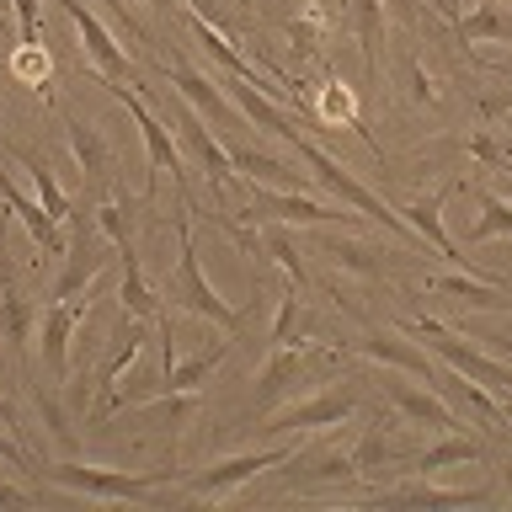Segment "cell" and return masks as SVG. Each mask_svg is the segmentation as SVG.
I'll return each instance as SVG.
<instances>
[{"label": "cell", "instance_id": "1", "mask_svg": "<svg viewBox=\"0 0 512 512\" xmlns=\"http://www.w3.org/2000/svg\"><path fill=\"white\" fill-rule=\"evenodd\" d=\"M38 475L59 491H75V496H91V502H144L155 486H166L171 470H102V464H75V459H59V464H38Z\"/></svg>", "mask_w": 512, "mask_h": 512}, {"label": "cell", "instance_id": "2", "mask_svg": "<svg viewBox=\"0 0 512 512\" xmlns=\"http://www.w3.org/2000/svg\"><path fill=\"white\" fill-rule=\"evenodd\" d=\"M176 240H182V256H176V278L166 283V294H160V299H171V310H187V315L214 320L219 331H240L246 310L224 304L214 288H208L203 267H198V246H192V224H187V219H176Z\"/></svg>", "mask_w": 512, "mask_h": 512}, {"label": "cell", "instance_id": "3", "mask_svg": "<svg viewBox=\"0 0 512 512\" xmlns=\"http://www.w3.org/2000/svg\"><path fill=\"white\" fill-rule=\"evenodd\" d=\"M342 368V352L326 347V342H288V347H272V358L262 368V390H256V416H267L278 400L304 379H320V374H336Z\"/></svg>", "mask_w": 512, "mask_h": 512}, {"label": "cell", "instance_id": "4", "mask_svg": "<svg viewBox=\"0 0 512 512\" xmlns=\"http://www.w3.org/2000/svg\"><path fill=\"white\" fill-rule=\"evenodd\" d=\"M294 150H299V160H304V166H310V171H315L320 182H326V187H331V192H336V198H342L347 208H358V214L379 219V224H390L395 235H406L411 246H422V235H416L411 224L395 214V208H384V203H379L374 192H368V187H363L358 176H352V171H347V166H342V160H336V155H326V150H320V144H310V139H294Z\"/></svg>", "mask_w": 512, "mask_h": 512}, {"label": "cell", "instance_id": "5", "mask_svg": "<svg viewBox=\"0 0 512 512\" xmlns=\"http://www.w3.org/2000/svg\"><path fill=\"white\" fill-rule=\"evenodd\" d=\"M422 342L438 352V358L454 368V374H464V379H475V384H486L491 395H502V400H512V368L507 363H496V358H486V352H475V347H464L454 331L443 326V320H432V315H422L411 326Z\"/></svg>", "mask_w": 512, "mask_h": 512}, {"label": "cell", "instance_id": "6", "mask_svg": "<svg viewBox=\"0 0 512 512\" xmlns=\"http://www.w3.org/2000/svg\"><path fill=\"white\" fill-rule=\"evenodd\" d=\"M107 230L96 219H86V208L75 214V235L64 240V267H59V278L54 288H48V299H75V294H86V288L102 278V267H107Z\"/></svg>", "mask_w": 512, "mask_h": 512}, {"label": "cell", "instance_id": "7", "mask_svg": "<svg viewBox=\"0 0 512 512\" xmlns=\"http://www.w3.org/2000/svg\"><path fill=\"white\" fill-rule=\"evenodd\" d=\"M64 11H70V22L80 32V48H86L91 70L102 75V86H134V64H128V54L118 48V38L107 32V22L96 16L86 0H59Z\"/></svg>", "mask_w": 512, "mask_h": 512}, {"label": "cell", "instance_id": "8", "mask_svg": "<svg viewBox=\"0 0 512 512\" xmlns=\"http://www.w3.org/2000/svg\"><path fill=\"white\" fill-rule=\"evenodd\" d=\"M358 384H347V390H320L310 400H299V406H288L272 416L267 432H278V438H294V432H315V427H342L352 411H358Z\"/></svg>", "mask_w": 512, "mask_h": 512}, {"label": "cell", "instance_id": "9", "mask_svg": "<svg viewBox=\"0 0 512 512\" xmlns=\"http://www.w3.org/2000/svg\"><path fill=\"white\" fill-rule=\"evenodd\" d=\"M299 448L294 443H278V448H256V454H235V459H219L214 470L192 475V496H230L235 486H246L251 475L262 470H278V464H288Z\"/></svg>", "mask_w": 512, "mask_h": 512}, {"label": "cell", "instance_id": "10", "mask_svg": "<svg viewBox=\"0 0 512 512\" xmlns=\"http://www.w3.org/2000/svg\"><path fill=\"white\" fill-rule=\"evenodd\" d=\"M118 102L128 107V118L139 123V134H144V155H150V182H144V198L155 192V182H160V171H171V176H182V150H176V139H171V128L155 118L150 107L139 102V96H128V86H107Z\"/></svg>", "mask_w": 512, "mask_h": 512}, {"label": "cell", "instance_id": "11", "mask_svg": "<svg viewBox=\"0 0 512 512\" xmlns=\"http://www.w3.org/2000/svg\"><path fill=\"white\" fill-rule=\"evenodd\" d=\"M160 75L176 86V96H182L187 107H198L214 128H240L246 118H240V107L235 102H224V91H219V80H203L198 70H192L187 59H171V64H160Z\"/></svg>", "mask_w": 512, "mask_h": 512}, {"label": "cell", "instance_id": "12", "mask_svg": "<svg viewBox=\"0 0 512 512\" xmlns=\"http://www.w3.org/2000/svg\"><path fill=\"white\" fill-rule=\"evenodd\" d=\"M91 310V299H48V310H43V363H48V374H54L59 384L70 379V336L75 326L86 320Z\"/></svg>", "mask_w": 512, "mask_h": 512}, {"label": "cell", "instance_id": "13", "mask_svg": "<svg viewBox=\"0 0 512 512\" xmlns=\"http://www.w3.org/2000/svg\"><path fill=\"white\" fill-rule=\"evenodd\" d=\"M219 91L240 107V118H246V123L267 128V134H278V139H288V144L304 139V134H299V123L288 118L278 102H267V96H262V86H251V80H240V75H219Z\"/></svg>", "mask_w": 512, "mask_h": 512}, {"label": "cell", "instance_id": "14", "mask_svg": "<svg viewBox=\"0 0 512 512\" xmlns=\"http://www.w3.org/2000/svg\"><path fill=\"white\" fill-rule=\"evenodd\" d=\"M246 214L251 219H283V224H336V219L347 224V214H336V208L304 198V192H278V187H256Z\"/></svg>", "mask_w": 512, "mask_h": 512}, {"label": "cell", "instance_id": "15", "mask_svg": "<svg viewBox=\"0 0 512 512\" xmlns=\"http://www.w3.org/2000/svg\"><path fill=\"white\" fill-rule=\"evenodd\" d=\"M384 400H390L400 416H411V422H427L438 432H459V411L448 406L438 390H422V384H406V379H384Z\"/></svg>", "mask_w": 512, "mask_h": 512}, {"label": "cell", "instance_id": "16", "mask_svg": "<svg viewBox=\"0 0 512 512\" xmlns=\"http://www.w3.org/2000/svg\"><path fill=\"white\" fill-rule=\"evenodd\" d=\"M0 203H6L11 214L27 224V235L38 240V251H48V256H64V224H59L54 214H48L43 203H32L27 192L11 182V171H6V166H0Z\"/></svg>", "mask_w": 512, "mask_h": 512}, {"label": "cell", "instance_id": "17", "mask_svg": "<svg viewBox=\"0 0 512 512\" xmlns=\"http://www.w3.org/2000/svg\"><path fill=\"white\" fill-rule=\"evenodd\" d=\"M176 123H182V139H187L192 150L203 155L208 176H214V198H219V192H224V182H230V176H235V160L219 150V139L208 134V118H203L198 107H176Z\"/></svg>", "mask_w": 512, "mask_h": 512}, {"label": "cell", "instance_id": "18", "mask_svg": "<svg viewBox=\"0 0 512 512\" xmlns=\"http://www.w3.org/2000/svg\"><path fill=\"white\" fill-rule=\"evenodd\" d=\"M118 256H123V315H134V320H155L166 304H160V294L150 283H144V272H139V251H134V235H123L118 240Z\"/></svg>", "mask_w": 512, "mask_h": 512}, {"label": "cell", "instance_id": "19", "mask_svg": "<svg viewBox=\"0 0 512 512\" xmlns=\"http://www.w3.org/2000/svg\"><path fill=\"white\" fill-rule=\"evenodd\" d=\"M363 352H368V358H379V363H390V368H400V374H411V379H432V374H438L427 352H416L411 342H400L395 331H379V326H368Z\"/></svg>", "mask_w": 512, "mask_h": 512}, {"label": "cell", "instance_id": "20", "mask_svg": "<svg viewBox=\"0 0 512 512\" xmlns=\"http://www.w3.org/2000/svg\"><path fill=\"white\" fill-rule=\"evenodd\" d=\"M486 486L475 491H443V486H427V480H416V486H395V491H379L384 507H475L486 502Z\"/></svg>", "mask_w": 512, "mask_h": 512}, {"label": "cell", "instance_id": "21", "mask_svg": "<svg viewBox=\"0 0 512 512\" xmlns=\"http://www.w3.org/2000/svg\"><path fill=\"white\" fill-rule=\"evenodd\" d=\"M443 198H448V192H432L427 203H411V208H400V219H406L411 230L422 235V246H432L438 256H448V262H464V256H459V246L443 235V219H438V214H443Z\"/></svg>", "mask_w": 512, "mask_h": 512}, {"label": "cell", "instance_id": "22", "mask_svg": "<svg viewBox=\"0 0 512 512\" xmlns=\"http://www.w3.org/2000/svg\"><path fill=\"white\" fill-rule=\"evenodd\" d=\"M11 160L32 176V187H38V203L48 208V214H54L59 224H64V219H75V214H70V198H64V187L54 182V171H48V160H38L32 150H22V144H11Z\"/></svg>", "mask_w": 512, "mask_h": 512}, {"label": "cell", "instance_id": "23", "mask_svg": "<svg viewBox=\"0 0 512 512\" xmlns=\"http://www.w3.org/2000/svg\"><path fill=\"white\" fill-rule=\"evenodd\" d=\"M224 352H230V347L214 342V347H203L198 358L171 363V368H166V379H160V390H166V395H198V384H203V379H208V374H214V368L224 363Z\"/></svg>", "mask_w": 512, "mask_h": 512}, {"label": "cell", "instance_id": "24", "mask_svg": "<svg viewBox=\"0 0 512 512\" xmlns=\"http://www.w3.org/2000/svg\"><path fill=\"white\" fill-rule=\"evenodd\" d=\"M475 459H486V443L464 438V432H443L432 448H422V454H416V470L432 475V470H448V464H475Z\"/></svg>", "mask_w": 512, "mask_h": 512}, {"label": "cell", "instance_id": "25", "mask_svg": "<svg viewBox=\"0 0 512 512\" xmlns=\"http://www.w3.org/2000/svg\"><path fill=\"white\" fill-rule=\"evenodd\" d=\"M64 139H70V150H75V160H80V176H86V187H102V176H107V144L96 139V128L64 118Z\"/></svg>", "mask_w": 512, "mask_h": 512}, {"label": "cell", "instance_id": "26", "mask_svg": "<svg viewBox=\"0 0 512 512\" xmlns=\"http://www.w3.org/2000/svg\"><path fill=\"white\" fill-rule=\"evenodd\" d=\"M294 470H288V486H299V491H310V486H326V480H347V475H358L352 470V454H320V459H288Z\"/></svg>", "mask_w": 512, "mask_h": 512}, {"label": "cell", "instance_id": "27", "mask_svg": "<svg viewBox=\"0 0 512 512\" xmlns=\"http://www.w3.org/2000/svg\"><path fill=\"white\" fill-rule=\"evenodd\" d=\"M347 454H352V470L368 475V480H384V475H390L395 464H400V448L384 443V432H363V438L352 443Z\"/></svg>", "mask_w": 512, "mask_h": 512}, {"label": "cell", "instance_id": "28", "mask_svg": "<svg viewBox=\"0 0 512 512\" xmlns=\"http://www.w3.org/2000/svg\"><path fill=\"white\" fill-rule=\"evenodd\" d=\"M0 331H6V342H11V352L27 363V342H32V304L16 294V288H6L0 294Z\"/></svg>", "mask_w": 512, "mask_h": 512}, {"label": "cell", "instance_id": "29", "mask_svg": "<svg viewBox=\"0 0 512 512\" xmlns=\"http://www.w3.org/2000/svg\"><path fill=\"white\" fill-rule=\"evenodd\" d=\"M352 16H358L363 70H368V80H374V70H379V32H384V0H352Z\"/></svg>", "mask_w": 512, "mask_h": 512}, {"label": "cell", "instance_id": "30", "mask_svg": "<svg viewBox=\"0 0 512 512\" xmlns=\"http://www.w3.org/2000/svg\"><path fill=\"white\" fill-rule=\"evenodd\" d=\"M459 43H486V38H512V16L496 6V0H486L475 16H464V22H454Z\"/></svg>", "mask_w": 512, "mask_h": 512}, {"label": "cell", "instance_id": "31", "mask_svg": "<svg viewBox=\"0 0 512 512\" xmlns=\"http://www.w3.org/2000/svg\"><path fill=\"white\" fill-rule=\"evenodd\" d=\"M496 235H512V203L507 198H480V219H475V230H470V246H486V240Z\"/></svg>", "mask_w": 512, "mask_h": 512}, {"label": "cell", "instance_id": "32", "mask_svg": "<svg viewBox=\"0 0 512 512\" xmlns=\"http://www.w3.org/2000/svg\"><path fill=\"white\" fill-rule=\"evenodd\" d=\"M304 331H310V320H304L299 299L294 294H278V320H272V331H267V347H288Z\"/></svg>", "mask_w": 512, "mask_h": 512}, {"label": "cell", "instance_id": "33", "mask_svg": "<svg viewBox=\"0 0 512 512\" xmlns=\"http://www.w3.org/2000/svg\"><path fill=\"white\" fill-rule=\"evenodd\" d=\"M262 246H267L272 256H278V267L288 272V278H294V283H304V262H299V251H294V240H288L283 230H267V235H262Z\"/></svg>", "mask_w": 512, "mask_h": 512}, {"label": "cell", "instance_id": "34", "mask_svg": "<svg viewBox=\"0 0 512 512\" xmlns=\"http://www.w3.org/2000/svg\"><path fill=\"white\" fill-rule=\"evenodd\" d=\"M230 160H235L240 171L262 176V182H288V176H283V166H278L272 155H256V150H230Z\"/></svg>", "mask_w": 512, "mask_h": 512}, {"label": "cell", "instance_id": "35", "mask_svg": "<svg viewBox=\"0 0 512 512\" xmlns=\"http://www.w3.org/2000/svg\"><path fill=\"white\" fill-rule=\"evenodd\" d=\"M331 256L342 267H352V272H363V278H379V262L368 256L363 246H352V240H331Z\"/></svg>", "mask_w": 512, "mask_h": 512}, {"label": "cell", "instance_id": "36", "mask_svg": "<svg viewBox=\"0 0 512 512\" xmlns=\"http://www.w3.org/2000/svg\"><path fill=\"white\" fill-rule=\"evenodd\" d=\"M11 11H16V32H22V43H38V32H43L38 0H11Z\"/></svg>", "mask_w": 512, "mask_h": 512}, {"label": "cell", "instance_id": "37", "mask_svg": "<svg viewBox=\"0 0 512 512\" xmlns=\"http://www.w3.org/2000/svg\"><path fill=\"white\" fill-rule=\"evenodd\" d=\"M0 459H6L11 470H32V475H38V459H32L27 448L16 443V438H11V432H0Z\"/></svg>", "mask_w": 512, "mask_h": 512}, {"label": "cell", "instance_id": "38", "mask_svg": "<svg viewBox=\"0 0 512 512\" xmlns=\"http://www.w3.org/2000/svg\"><path fill=\"white\" fill-rule=\"evenodd\" d=\"M315 32H320V6H310L304 16H294V22H288V38H294V43H304V48L315 43Z\"/></svg>", "mask_w": 512, "mask_h": 512}, {"label": "cell", "instance_id": "39", "mask_svg": "<svg viewBox=\"0 0 512 512\" xmlns=\"http://www.w3.org/2000/svg\"><path fill=\"white\" fill-rule=\"evenodd\" d=\"M16 70H22V75H32V80L43 86V80H48V54L38 59V43H22V54H16Z\"/></svg>", "mask_w": 512, "mask_h": 512}, {"label": "cell", "instance_id": "40", "mask_svg": "<svg viewBox=\"0 0 512 512\" xmlns=\"http://www.w3.org/2000/svg\"><path fill=\"white\" fill-rule=\"evenodd\" d=\"M406 70H411V91H416V102H438V91H432V80L422 75V64H416V59H411V64H406Z\"/></svg>", "mask_w": 512, "mask_h": 512}, {"label": "cell", "instance_id": "41", "mask_svg": "<svg viewBox=\"0 0 512 512\" xmlns=\"http://www.w3.org/2000/svg\"><path fill=\"white\" fill-rule=\"evenodd\" d=\"M384 6H390L406 27H422V6H416V0H384Z\"/></svg>", "mask_w": 512, "mask_h": 512}, {"label": "cell", "instance_id": "42", "mask_svg": "<svg viewBox=\"0 0 512 512\" xmlns=\"http://www.w3.org/2000/svg\"><path fill=\"white\" fill-rule=\"evenodd\" d=\"M0 502H11V507H27V491H16V486H6V480H0Z\"/></svg>", "mask_w": 512, "mask_h": 512}, {"label": "cell", "instance_id": "43", "mask_svg": "<svg viewBox=\"0 0 512 512\" xmlns=\"http://www.w3.org/2000/svg\"><path fill=\"white\" fill-rule=\"evenodd\" d=\"M0 422H6V432H22V422H16V411H11L6 395H0Z\"/></svg>", "mask_w": 512, "mask_h": 512}, {"label": "cell", "instance_id": "44", "mask_svg": "<svg viewBox=\"0 0 512 512\" xmlns=\"http://www.w3.org/2000/svg\"><path fill=\"white\" fill-rule=\"evenodd\" d=\"M102 6H107L112 16H123V22H128V27H134V32H139V22H134V16H128V6H123V0H102Z\"/></svg>", "mask_w": 512, "mask_h": 512}, {"label": "cell", "instance_id": "45", "mask_svg": "<svg viewBox=\"0 0 512 512\" xmlns=\"http://www.w3.org/2000/svg\"><path fill=\"white\" fill-rule=\"evenodd\" d=\"M496 475H502V486H507V496H512V464H496Z\"/></svg>", "mask_w": 512, "mask_h": 512}, {"label": "cell", "instance_id": "46", "mask_svg": "<svg viewBox=\"0 0 512 512\" xmlns=\"http://www.w3.org/2000/svg\"><path fill=\"white\" fill-rule=\"evenodd\" d=\"M0 246H6V224H0Z\"/></svg>", "mask_w": 512, "mask_h": 512}, {"label": "cell", "instance_id": "47", "mask_svg": "<svg viewBox=\"0 0 512 512\" xmlns=\"http://www.w3.org/2000/svg\"><path fill=\"white\" fill-rule=\"evenodd\" d=\"M507 432H512V411H507Z\"/></svg>", "mask_w": 512, "mask_h": 512}, {"label": "cell", "instance_id": "48", "mask_svg": "<svg viewBox=\"0 0 512 512\" xmlns=\"http://www.w3.org/2000/svg\"><path fill=\"white\" fill-rule=\"evenodd\" d=\"M0 11H6V0H0Z\"/></svg>", "mask_w": 512, "mask_h": 512}, {"label": "cell", "instance_id": "49", "mask_svg": "<svg viewBox=\"0 0 512 512\" xmlns=\"http://www.w3.org/2000/svg\"><path fill=\"white\" fill-rule=\"evenodd\" d=\"M507 203H512V192H507Z\"/></svg>", "mask_w": 512, "mask_h": 512}]
</instances>
